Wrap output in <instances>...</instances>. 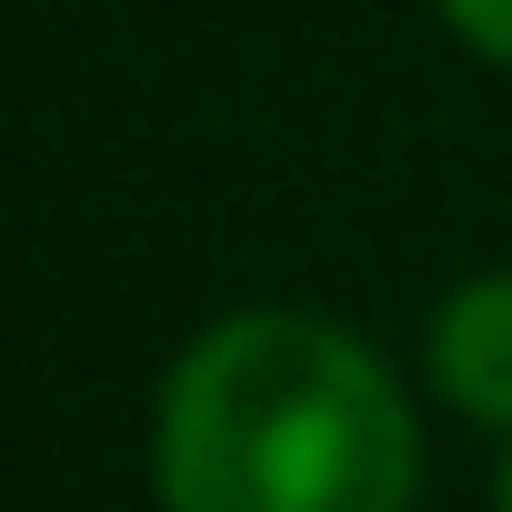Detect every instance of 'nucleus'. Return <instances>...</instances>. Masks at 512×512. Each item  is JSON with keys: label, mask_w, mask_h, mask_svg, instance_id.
Returning a JSON list of instances; mask_svg holds the SVG:
<instances>
[{"label": "nucleus", "mask_w": 512, "mask_h": 512, "mask_svg": "<svg viewBox=\"0 0 512 512\" xmlns=\"http://www.w3.org/2000/svg\"><path fill=\"white\" fill-rule=\"evenodd\" d=\"M151 482L161 512H412L422 422L362 332L231 312L151 402Z\"/></svg>", "instance_id": "nucleus-1"}, {"label": "nucleus", "mask_w": 512, "mask_h": 512, "mask_svg": "<svg viewBox=\"0 0 512 512\" xmlns=\"http://www.w3.org/2000/svg\"><path fill=\"white\" fill-rule=\"evenodd\" d=\"M422 372L462 422L512 442V272H482V282L442 292V312L422 332Z\"/></svg>", "instance_id": "nucleus-2"}, {"label": "nucleus", "mask_w": 512, "mask_h": 512, "mask_svg": "<svg viewBox=\"0 0 512 512\" xmlns=\"http://www.w3.org/2000/svg\"><path fill=\"white\" fill-rule=\"evenodd\" d=\"M432 11L452 21V41H472L482 61L512 71V0H432Z\"/></svg>", "instance_id": "nucleus-3"}, {"label": "nucleus", "mask_w": 512, "mask_h": 512, "mask_svg": "<svg viewBox=\"0 0 512 512\" xmlns=\"http://www.w3.org/2000/svg\"><path fill=\"white\" fill-rule=\"evenodd\" d=\"M492 512H512V452H502V482H492Z\"/></svg>", "instance_id": "nucleus-4"}]
</instances>
